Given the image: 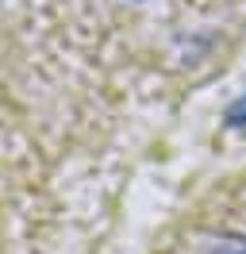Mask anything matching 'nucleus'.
<instances>
[{
    "label": "nucleus",
    "mask_w": 246,
    "mask_h": 254,
    "mask_svg": "<svg viewBox=\"0 0 246 254\" xmlns=\"http://www.w3.org/2000/svg\"><path fill=\"white\" fill-rule=\"evenodd\" d=\"M196 254H246V235H239V231H212V235H204Z\"/></svg>",
    "instance_id": "nucleus-1"
},
{
    "label": "nucleus",
    "mask_w": 246,
    "mask_h": 254,
    "mask_svg": "<svg viewBox=\"0 0 246 254\" xmlns=\"http://www.w3.org/2000/svg\"><path fill=\"white\" fill-rule=\"evenodd\" d=\"M227 127H246V93L227 108Z\"/></svg>",
    "instance_id": "nucleus-2"
}]
</instances>
